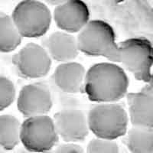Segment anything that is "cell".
I'll use <instances>...</instances> for the list:
<instances>
[{"label": "cell", "mask_w": 153, "mask_h": 153, "mask_svg": "<svg viewBox=\"0 0 153 153\" xmlns=\"http://www.w3.org/2000/svg\"><path fill=\"white\" fill-rule=\"evenodd\" d=\"M129 85V77L122 67L115 63L100 62L86 71L83 91L94 103H117L125 97Z\"/></svg>", "instance_id": "cell-1"}, {"label": "cell", "mask_w": 153, "mask_h": 153, "mask_svg": "<svg viewBox=\"0 0 153 153\" xmlns=\"http://www.w3.org/2000/svg\"><path fill=\"white\" fill-rule=\"evenodd\" d=\"M112 63L121 64L138 80L152 82V45L148 38L137 37L117 43Z\"/></svg>", "instance_id": "cell-2"}, {"label": "cell", "mask_w": 153, "mask_h": 153, "mask_svg": "<svg viewBox=\"0 0 153 153\" xmlns=\"http://www.w3.org/2000/svg\"><path fill=\"white\" fill-rule=\"evenodd\" d=\"M89 130L97 138L115 141L128 130L129 117L122 105L117 103H97L87 114Z\"/></svg>", "instance_id": "cell-3"}, {"label": "cell", "mask_w": 153, "mask_h": 153, "mask_svg": "<svg viewBox=\"0 0 153 153\" xmlns=\"http://www.w3.org/2000/svg\"><path fill=\"white\" fill-rule=\"evenodd\" d=\"M22 38H37L48 31L52 15L45 3L36 0L19 2L11 16Z\"/></svg>", "instance_id": "cell-4"}, {"label": "cell", "mask_w": 153, "mask_h": 153, "mask_svg": "<svg viewBox=\"0 0 153 153\" xmlns=\"http://www.w3.org/2000/svg\"><path fill=\"white\" fill-rule=\"evenodd\" d=\"M76 38L79 52L91 57H104L110 61L117 46L113 28L100 19L90 20Z\"/></svg>", "instance_id": "cell-5"}, {"label": "cell", "mask_w": 153, "mask_h": 153, "mask_svg": "<svg viewBox=\"0 0 153 153\" xmlns=\"http://www.w3.org/2000/svg\"><path fill=\"white\" fill-rule=\"evenodd\" d=\"M19 138L25 149L35 153H48L59 141L53 119L48 115L25 118Z\"/></svg>", "instance_id": "cell-6"}, {"label": "cell", "mask_w": 153, "mask_h": 153, "mask_svg": "<svg viewBox=\"0 0 153 153\" xmlns=\"http://www.w3.org/2000/svg\"><path fill=\"white\" fill-rule=\"evenodd\" d=\"M18 73L25 79L42 78L48 75L52 61L45 48L34 42L26 44L12 57Z\"/></svg>", "instance_id": "cell-7"}, {"label": "cell", "mask_w": 153, "mask_h": 153, "mask_svg": "<svg viewBox=\"0 0 153 153\" xmlns=\"http://www.w3.org/2000/svg\"><path fill=\"white\" fill-rule=\"evenodd\" d=\"M52 105L50 90L42 83L24 86L17 98L18 110L25 118L48 115Z\"/></svg>", "instance_id": "cell-8"}, {"label": "cell", "mask_w": 153, "mask_h": 153, "mask_svg": "<svg viewBox=\"0 0 153 153\" xmlns=\"http://www.w3.org/2000/svg\"><path fill=\"white\" fill-rule=\"evenodd\" d=\"M58 137L66 143L83 142L88 136L87 116L82 110L65 109L57 112L53 117Z\"/></svg>", "instance_id": "cell-9"}, {"label": "cell", "mask_w": 153, "mask_h": 153, "mask_svg": "<svg viewBox=\"0 0 153 153\" xmlns=\"http://www.w3.org/2000/svg\"><path fill=\"white\" fill-rule=\"evenodd\" d=\"M52 19L59 29L73 35L79 33L90 21V10L80 0L64 1L55 7Z\"/></svg>", "instance_id": "cell-10"}, {"label": "cell", "mask_w": 153, "mask_h": 153, "mask_svg": "<svg viewBox=\"0 0 153 153\" xmlns=\"http://www.w3.org/2000/svg\"><path fill=\"white\" fill-rule=\"evenodd\" d=\"M126 97L129 106L128 117L132 126L152 129L153 90L152 82L138 92L127 93Z\"/></svg>", "instance_id": "cell-11"}, {"label": "cell", "mask_w": 153, "mask_h": 153, "mask_svg": "<svg viewBox=\"0 0 153 153\" xmlns=\"http://www.w3.org/2000/svg\"><path fill=\"white\" fill-rule=\"evenodd\" d=\"M50 58L57 62L74 61L79 54L76 37L62 31H54L42 41Z\"/></svg>", "instance_id": "cell-12"}, {"label": "cell", "mask_w": 153, "mask_h": 153, "mask_svg": "<svg viewBox=\"0 0 153 153\" xmlns=\"http://www.w3.org/2000/svg\"><path fill=\"white\" fill-rule=\"evenodd\" d=\"M85 68L76 61L61 63L54 70L52 80L57 88L67 94H78L83 91Z\"/></svg>", "instance_id": "cell-13"}, {"label": "cell", "mask_w": 153, "mask_h": 153, "mask_svg": "<svg viewBox=\"0 0 153 153\" xmlns=\"http://www.w3.org/2000/svg\"><path fill=\"white\" fill-rule=\"evenodd\" d=\"M125 143L131 153H153V129L134 127L127 130Z\"/></svg>", "instance_id": "cell-14"}, {"label": "cell", "mask_w": 153, "mask_h": 153, "mask_svg": "<svg viewBox=\"0 0 153 153\" xmlns=\"http://www.w3.org/2000/svg\"><path fill=\"white\" fill-rule=\"evenodd\" d=\"M21 123L12 115L0 116V147L5 152L13 150L20 143Z\"/></svg>", "instance_id": "cell-15"}, {"label": "cell", "mask_w": 153, "mask_h": 153, "mask_svg": "<svg viewBox=\"0 0 153 153\" xmlns=\"http://www.w3.org/2000/svg\"><path fill=\"white\" fill-rule=\"evenodd\" d=\"M22 39L11 16L0 12V53L15 51L21 45Z\"/></svg>", "instance_id": "cell-16"}, {"label": "cell", "mask_w": 153, "mask_h": 153, "mask_svg": "<svg viewBox=\"0 0 153 153\" xmlns=\"http://www.w3.org/2000/svg\"><path fill=\"white\" fill-rule=\"evenodd\" d=\"M16 91L13 82L9 78L0 76V111L7 109L16 99Z\"/></svg>", "instance_id": "cell-17"}, {"label": "cell", "mask_w": 153, "mask_h": 153, "mask_svg": "<svg viewBox=\"0 0 153 153\" xmlns=\"http://www.w3.org/2000/svg\"><path fill=\"white\" fill-rule=\"evenodd\" d=\"M85 153H120V148L115 141L95 138L89 142Z\"/></svg>", "instance_id": "cell-18"}, {"label": "cell", "mask_w": 153, "mask_h": 153, "mask_svg": "<svg viewBox=\"0 0 153 153\" xmlns=\"http://www.w3.org/2000/svg\"><path fill=\"white\" fill-rule=\"evenodd\" d=\"M52 153H85V151L76 143H65L57 146Z\"/></svg>", "instance_id": "cell-19"}, {"label": "cell", "mask_w": 153, "mask_h": 153, "mask_svg": "<svg viewBox=\"0 0 153 153\" xmlns=\"http://www.w3.org/2000/svg\"><path fill=\"white\" fill-rule=\"evenodd\" d=\"M48 3L49 5H55L56 7L60 5L61 4H62L64 2V1H48Z\"/></svg>", "instance_id": "cell-20"}, {"label": "cell", "mask_w": 153, "mask_h": 153, "mask_svg": "<svg viewBox=\"0 0 153 153\" xmlns=\"http://www.w3.org/2000/svg\"><path fill=\"white\" fill-rule=\"evenodd\" d=\"M16 153H35V152H29L28 150L25 149H19V151L16 152Z\"/></svg>", "instance_id": "cell-21"}, {"label": "cell", "mask_w": 153, "mask_h": 153, "mask_svg": "<svg viewBox=\"0 0 153 153\" xmlns=\"http://www.w3.org/2000/svg\"><path fill=\"white\" fill-rule=\"evenodd\" d=\"M0 153H5V152L4 151V150L2 149L1 148V147H0Z\"/></svg>", "instance_id": "cell-22"}]
</instances>
